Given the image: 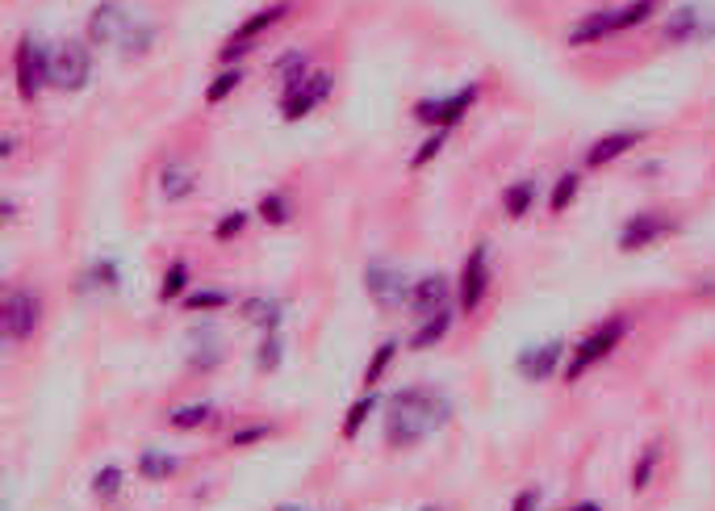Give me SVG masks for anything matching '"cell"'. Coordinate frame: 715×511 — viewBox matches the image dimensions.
I'll use <instances>...</instances> for the list:
<instances>
[{"instance_id": "6da1fadb", "label": "cell", "mask_w": 715, "mask_h": 511, "mask_svg": "<svg viewBox=\"0 0 715 511\" xmlns=\"http://www.w3.org/2000/svg\"><path fill=\"white\" fill-rule=\"evenodd\" d=\"M452 399L440 385H402L397 394L385 399V444L390 449H414L440 428L452 423Z\"/></svg>"}, {"instance_id": "7a4b0ae2", "label": "cell", "mask_w": 715, "mask_h": 511, "mask_svg": "<svg viewBox=\"0 0 715 511\" xmlns=\"http://www.w3.org/2000/svg\"><path fill=\"white\" fill-rule=\"evenodd\" d=\"M662 0H627V4H615V9H598V13H586L570 30V47H594L603 38L627 34V30H641L644 21L657 18Z\"/></svg>"}, {"instance_id": "3957f363", "label": "cell", "mask_w": 715, "mask_h": 511, "mask_svg": "<svg viewBox=\"0 0 715 511\" xmlns=\"http://www.w3.org/2000/svg\"><path fill=\"white\" fill-rule=\"evenodd\" d=\"M624 335H627L624 319H603V323H594V328L570 348V361H565V382H582L591 369H598L607 357H615V348L624 344Z\"/></svg>"}, {"instance_id": "277c9868", "label": "cell", "mask_w": 715, "mask_h": 511, "mask_svg": "<svg viewBox=\"0 0 715 511\" xmlns=\"http://www.w3.org/2000/svg\"><path fill=\"white\" fill-rule=\"evenodd\" d=\"M134 9L125 0H101L89 9V21H84V42H92L97 51H125V42L139 30Z\"/></svg>"}, {"instance_id": "5b68a950", "label": "cell", "mask_w": 715, "mask_h": 511, "mask_svg": "<svg viewBox=\"0 0 715 511\" xmlns=\"http://www.w3.org/2000/svg\"><path fill=\"white\" fill-rule=\"evenodd\" d=\"M289 13H293V0H272V4H264V9H255V13H251L248 21H239V26H234V34L222 42L218 63H222V68H239V59L248 56L251 47L269 34L272 26H281Z\"/></svg>"}, {"instance_id": "8992f818", "label": "cell", "mask_w": 715, "mask_h": 511, "mask_svg": "<svg viewBox=\"0 0 715 511\" xmlns=\"http://www.w3.org/2000/svg\"><path fill=\"white\" fill-rule=\"evenodd\" d=\"M13 80H18V97L30 106L42 97V89L51 84V47L34 34L18 38V51H13Z\"/></svg>"}, {"instance_id": "52a82bcc", "label": "cell", "mask_w": 715, "mask_h": 511, "mask_svg": "<svg viewBox=\"0 0 715 511\" xmlns=\"http://www.w3.org/2000/svg\"><path fill=\"white\" fill-rule=\"evenodd\" d=\"M715 38V9L686 0L678 9H669L662 21V42L665 47H691V42H712Z\"/></svg>"}, {"instance_id": "ba28073f", "label": "cell", "mask_w": 715, "mask_h": 511, "mask_svg": "<svg viewBox=\"0 0 715 511\" xmlns=\"http://www.w3.org/2000/svg\"><path fill=\"white\" fill-rule=\"evenodd\" d=\"M89 80H92V42L63 38L59 47H51V89L80 92Z\"/></svg>"}, {"instance_id": "9c48e42d", "label": "cell", "mask_w": 715, "mask_h": 511, "mask_svg": "<svg viewBox=\"0 0 715 511\" xmlns=\"http://www.w3.org/2000/svg\"><path fill=\"white\" fill-rule=\"evenodd\" d=\"M477 97H482V84L469 80V84H461L452 97H423V101L414 106V118L431 130H452L473 106H477Z\"/></svg>"}, {"instance_id": "30bf717a", "label": "cell", "mask_w": 715, "mask_h": 511, "mask_svg": "<svg viewBox=\"0 0 715 511\" xmlns=\"http://www.w3.org/2000/svg\"><path fill=\"white\" fill-rule=\"evenodd\" d=\"M0 328L4 335L13 340V344H26V340H34V331L42 328V298L34 290H18L4 293V302H0Z\"/></svg>"}, {"instance_id": "8fae6325", "label": "cell", "mask_w": 715, "mask_h": 511, "mask_svg": "<svg viewBox=\"0 0 715 511\" xmlns=\"http://www.w3.org/2000/svg\"><path fill=\"white\" fill-rule=\"evenodd\" d=\"M682 222L669 219V214H657V210H644V214H632V219L620 227V236H615V248L624 255L632 252H648V248H657L662 239L678 236Z\"/></svg>"}, {"instance_id": "7c38bea8", "label": "cell", "mask_w": 715, "mask_h": 511, "mask_svg": "<svg viewBox=\"0 0 715 511\" xmlns=\"http://www.w3.org/2000/svg\"><path fill=\"white\" fill-rule=\"evenodd\" d=\"M490 285H494V277H490V243H473V252L465 255L461 277H456V307L465 314H477L485 307V298H490Z\"/></svg>"}, {"instance_id": "4fadbf2b", "label": "cell", "mask_w": 715, "mask_h": 511, "mask_svg": "<svg viewBox=\"0 0 715 511\" xmlns=\"http://www.w3.org/2000/svg\"><path fill=\"white\" fill-rule=\"evenodd\" d=\"M364 290H369V298H373L381 311H402L411 302L414 281L397 269L394 260H373L364 269Z\"/></svg>"}, {"instance_id": "5bb4252c", "label": "cell", "mask_w": 715, "mask_h": 511, "mask_svg": "<svg viewBox=\"0 0 715 511\" xmlns=\"http://www.w3.org/2000/svg\"><path fill=\"white\" fill-rule=\"evenodd\" d=\"M331 92H335V76H331V72H310L305 80L289 84V89H281V118H285V122H302V118H310L319 106H326V101H331Z\"/></svg>"}, {"instance_id": "9a60e30c", "label": "cell", "mask_w": 715, "mask_h": 511, "mask_svg": "<svg viewBox=\"0 0 715 511\" xmlns=\"http://www.w3.org/2000/svg\"><path fill=\"white\" fill-rule=\"evenodd\" d=\"M565 340H544V344L523 348L515 357V369L523 382H548L556 373H565Z\"/></svg>"}, {"instance_id": "2e32d148", "label": "cell", "mask_w": 715, "mask_h": 511, "mask_svg": "<svg viewBox=\"0 0 715 511\" xmlns=\"http://www.w3.org/2000/svg\"><path fill=\"white\" fill-rule=\"evenodd\" d=\"M452 298H456V285H452L444 273H427L414 281L406 311L419 314V319H431V314H440V311H452Z\"/></svg>"}, {"instance_id": "e0dca14e", "label": "cell", "mask_w": 715, "mask_h": 511, "mask_svg": "<svg viewBox=\"0 0 715 511\" xmlns=\"http://www.w3.org/2000/svg\"><path fill=\"white\" fill-rule=\"evenodd\" d=\"M641 143H644V130H611V134H603V139H594V143L586 147V168L615 164V160L632 156Z\"/></svg>"}, {"instance_id": "ac0fdd59", "label": "cell", "mask_w": 715, "mask_h": 511, "mask_svg": "<svg viewBox=\"0 0 715 511\" xmlns=\"http://www.w3.org/2000/svg\"><path fill=\"white\" fill-rule=\"evenodd\" d=\"M239 319L255 331H276L281 328V319H285V307H281V298H269V293H251L239 302Z\"/></svg>"}, {"instance_id": "d6986e66", "label": "cell", "mask_w": 715, "mask_h": 511, "mask_svg": "<svg viewBox=\"0 0 715 511\" xmlns=\"http://www.w3.org/2000/svg\"><path fill=\"white\" fill-rule=\"evenodd\" d=\"M122 290V269L113 255H101L92 260L89 269L80 273V293H118Z\"/></svg>"}, {"instance_id": "ffe728a7", "label": "cell", "mask_w": 715, "mask_h": 511, "mask_svg": "<svg viewBox=\"0 0 715 511\" xmlns=\"http://www.w3.org/2000/svg\"><path fill=\"white\" fill-rule=\"evenodd\" d=\"M160 193L163 201H189L198 193V172L189 164H180V160H168L160 172Z\"/></svg>"}, {"instance_id": "44dd1931", "label": "cell", "mask_w": 715, "mask_h": 511, "mask_svg": "<svg viewBox=\"0 0 715 511\" xmlns=\"http://www.w3.org/2000/svg\"><path fill=\"white\" fill-rule=\"evenodd\" d=\"M536 198H540V184L532 181V177H523V181H511L506 189H502V214H506L511 222H523L527 214H532Z\"/></svg>"}, {"instance_id": "7402d4cb", "label": "cell", "mask_w": 715, "mask_h": 511, "mask_svg": "<svg viewBox=\"0 0 715 511\" xmlns=\"http://www.w3.org/2000/svg\"><path fill=\"white\" fill-rule=\"evenodd\" d=\"M222 365V344H218L214 328H201L189 335V369H201V373H210V369Z\"/></svg>"}, {"instance_id": "603a6c76", "label": "cell", "mask_w": 715, "mask_h": 511, "mask_svg": "<svg viewBox=\"0 0 715 511\" xmlns=\"http://www.w3.org/2000/svg\"><path fill=\"white\" fill-rule=\"evenodd\" d=\"M168 423L177 428V432H198V428H210L218 423V407L214 402H184V407H172L168 411Z\"/></svg>"}, {"instance_id": "cb8c5ba5", "label": "cell", "mask_w": 715, "mask_h": 511, "mask_svg": "<svg viewBox=\"0 0 715 511\" xmlns=\"http://www.w3.org/2000/svg\"><path fill=\"white\" fill-rule=\"evenodd\" d=\"M452 319H456L452 311H440V314H431V319H423V323H419V328L411 331V340H406V348H414V352H427V348L444 344L447 331H452Z\"/></svg>"}, {"instance_id": "d4e9b609", "label": "cell", "mask_w": 715, "mask_h": 511, "mask_svg": "<svg viewBox=\"0 0 715 511\" xmlns=\"http://www.w3.org/2000/svg\"><path fill=\"white\" fill-rule=\"evenodd\" d=\"M657 470H662V440H648L641 453H636V465H632V491L636 494L648 491Z\"/></svg>"}, {"instance_id": "484cf974", "label": "cell", "mask_w": 715, "mask_h": 511, "mask_svg": "<svg viewBox=\"0 0 715 511\" xmlns=\"http://www.w3.org/2000/svg\"><path fill=\"white\" fill-rule=\"evenodd\" d=\"M134 470H139V478H147V482H168V478L180 470V461L172 453H163V449H147V453H139Z\"/></svg>"}, {"instance_id": "4316f807", "label": "cell", "mask_w": 715, "mask_h": 511, "mask_svg": "<svg viewBox=\"0 0 715 511\" xmlns=\"http://www.w3.org/2000/svg\"><path fill=\"white\" fill-rule=\"evenodd\" d=\"M381 407V394L376 390H364L352 407H348V415H343V440H356L364 432V423L373 420V411Z\"/></svg>"}, {"instance_id": "83f0119b", "label": "cell", "mask_w": 715, "mask_h": 511, "mask_svg": "<svg viewBox=\"0 0 715 511\" xmlns=\"http://www.w3.org/2000/svg\"><path fill=\"white\" fill-rule=\"evenodd\" d=\"M193 290V277H189V264L184 260H172L168 273L160 281V302H184V293Z\"/></svg>"}, {"instance_id": "f1b7e54d", "label": "cell", "mask_w": 715, "mask_h": 511, "mask_svg": "<svg viewBox=\"0 0 715 511\" xmlns=\"http://www.w3.org/2000/svg\"><path fill=\"white\" fill-rule=\"evenodd\" d=\"M310 72H314V68H310V56H305V51H285V56L272 63V76L281 80V89L298 84V80H305Z\"/></svg>"}, {"instance_id": "f546056e", "label": "cell", "mask_w": 715, "mask_h": 511, "mask_svg": "<svg viewBox=\"0 0 715 511\" xmlns=\"http://www.w3.org/2000/svg\"><path fill=\"white\" fill-rule=\"evenodd\" d=\"M577 193H582V172H561L553 184V193H548V210H553V214H565L573 201H577Z\"/></svg>"}, {"instance_id": "4dcf8cb0", "label": "cell", "mask_w": 715, "mask_h": 511, "mask_svg": "<svg viewBox=\"0 0 715 511\" xmlns=\"http://www.w3.org/2000/svg\"><path fill=\"white\" fill-rule=\"evenodd\" d=\"M231 302H234L231 290H214V285H210V290H189L180 307H184V311H222V307H231Z\"/></svg>"}, {"instance_id": "1f68e13d", "label": "cell", "mask_w": 715, "mask_h": 511, "mask_svg": "<svg viewBox=\"0 0 715 511\" xmlns=\"http://www.w3.org/2000/svg\"><path fill=\"white\" fill-rule=\"evenodd\" d=\"M397 340H385V344H376V352H373V361H369V369H364V390H376V382L390 373V365H394V357H397Z\"/></svg>"}, {"instance_id": "d6a6232c", "label": "cell", "mask_w": 715, "mask_h": 511, "mask_svg": "<svg viewBox=\"0 0 715 511\" xmlns=\"http://www.w3.org/2000/svg\"><path fill=\"white\" fill-rule=\"evenodd\" d=\"M260 219L269 222V227H289V222H293V201L272 189V193L260 198Z\"/></svg>"}, {"instance_id": "836d02e7", "label": "cell", "mask_w": 715, "mask_h": 511, "mask_svg": "<svg viewBox=\"0 0 715 511\" xmlns=\"http://www.w3.org/2000/svg\"><path fill=\"white\" fill-rule=\"evenodd\" d=\"M239 84H243V68H222V72L210 80V89H205V106H222L226 97H234Z\"/></svg>"}, {"instance_id": "e575fe53", "label": "cell", "mask_w": 715, "mask_h": 511, "mask_svg": "<svg viewBox=\"0 0 715 511\" xmlns=\"http://www.w3.org/2000/svg\"><path fill=\"white\" fill-rule=\"evenodd\" d=\"M92 494L97 499H118L122 494V487H125V474H122V465H101L97 474H92Z\"/></svg>"}, {"instance_id": "d590c367", "label": "cell", "mask_w": 715, "mask_h": 511, "mask_svg": "<svg viewBox=\"0 0 715 511\" xmlns=\"http://www.w3.org/2000/svg\"><path fill=\"white\" fill-rule=\"evenodd\" d=\"M281 361H285V344H281V335H276V331H264V344L255 348V369L272 373V369H281Z\"/></svg>"}, {"instance_id": "8d00e7d4", "label": "cell", "mask_w": 715, "mask_h": 511, "mask_svg": "<svg viewBox=\"0 0 715 511\" xmlns=\"http://www.w3.org/2000/svg\"><path fill=\"white\" fill-rule=\"evenodd\" d=\"M276 428H272L269 420H255L248 423V428H234L231 432V449H248V444H260V440H269Z\"/></svg>"}, {"instance_id": "74e56055", "label": "cell", "mask_w": 715, "mask_h": 511, "mask_svg": "<svg viewBox=\"0 0 715 511\" xmlns=\"http://www.w3.org/2000/svg\"><path fill=\"white\" fill-rule=\"evenodd\" d=\"M243 227H248V210H231V214H222L214 227V239L218 243H231L234 236H243Z\"/></svg>"}, {"instance_id": "f35d334b", "label": "cell", "mask_w": 715, "mask_h": 511, "mask_svg": "<svg viewBox=\"0 0 715 511\" xmlns=\"http://www.w3.org/2000/svg\"><path fill=\"white\" fill-rule=\"evenodd\" d=\"M444 143H447V130H435L427 143H423V147H419V151L411 156V168H414V172H419V168H427L431 160H435V156L444 151Z\"/></svg>"}, {"instance_id": "ab89813d", "label": "cell", "mask_w": 715, "mask_h": 511, "mask_svg": "<svg viewBox=\"0 0 715 511\" xmlns=\"http://www.w3.org/2000/svg\"><path fill=\"white\" fill-rule=\"evenodd\" d=\"M511 511H540V491H536V487L518 491L515 499H511Z\"/></svg>"}, {"instance_id": "60d3db41", "label": "cell", "mask_w": 715, "mask_h": 511, "mask_svg": "<svg viewBox=\"0 0 715 511\" xmlns=\"http://www.w3.org/2000/svg\"><path fill=\"white\" fill-rule=\"evenodd\" d=\"M13 151H18V134H4V139H0V156L13 160Z\"/></svg>"}, {"instance_id": "b9f144b4", "label": "cell", "mask_w": 715, "mask_h": 511, "mask_svg": "<svg viewBox=\"0 0 715 511\" xmlns=\"http://www.w3.org/2000/svg\"><path fill=\"white\" fill-rule=\"evenodd\" d=\"M0 214H4V222H13V219H18V201L4 198V201H0Z\"/></svg>"}, {"instance_id": "7bdbcfd3", "label": "cell", "mask_w": 715, "mask_h": 511, "mask_svg": "<svg viewBox=\"0 0 715 511\" xmlns=\"http://www.w3.org/2000/svg\"><path fill=\"white\" fill-rule=\"evenodd\" d=\"M565 511H603V508H598L594 499H586V503H573V508H565Z\"/></svg>"}, {"instance_id": "ee69618b", "label": "cell", "mask_w": 715, "mask_h": 511, "mask_svg": "<svg viewBox=\"0 0 715 511\" xmlns=\"http://www.w3.org/2000/svg\"><path fill=\"white\" fill-rule=\"evenodd\" d=\"M272 511H310V508H302V503H281V508H272Z\"/></svg>"}, {"instance_id": "f6af8a7d", "label": "cell", "mask_w": 715, "mask_h": 511, "mask_svg": "<svg viewBox=\"0 0 715 511\" xmlns=\"http://www.w3.org/2000/svg\"><path fill=\"white\" fill-rule=\"evenodd\" d=\"M419 511H440V508H431V503H427V508H419Z\"/></svg>"}]
</instances>
